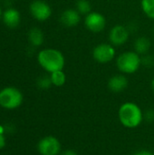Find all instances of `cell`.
<instances>
[{
    "mask_svg": "<svg viewBox=\"0 0 154 155\" xmlns=\"http://www.w3.org/2000/svg\"><path fill=\"white\" fill-rule=\"evenodd\" d=\"M37 62L47 73L63 70L65 64L64 55L61 51L54 48H44L38 52Z\"/></svg>",
    "mask_w": 154,
    "mask_h": 155,
    "instance_id": "obj_1",
    "label": "cell"
},
{
    "mask_svg": "<svg viewBox=\"0 0 154 155\" xmlns=\"http://www.w3.org/2000/svg\"><path fill=\"white\" fill-rule=\"evenodd\" d=\"M118 117L121 124L130 129L138 127L143 120V114L140 106L133 102H126L123 104L118 111Z\"/></svg>",
    "mask_w": 154,
    "mask_h": 155,
    "instance_id": "obj_2",
    "label": "cell"
},
{
    "mask_svg": "<svg viewBox=\"0 0 154 155\" xmlns=\"http://www.w3.org/2000/svg\"><path fill=\"white\" fill-rule=\"evenodd\" d=\"M118 70L123 74L136 73L142 65L141 55L134 51H127L121 54L116 59Z\"/></svg>",
    "mask_w": 154,
    "mask_h": 155,
    "instance_id": "obj_3",
    "label": "cell"
},
{
    "mask_svg": "<svg viewBox=\"0 0 154 155\" xmlns=\"http://www.w3.org/2000/svg\"><path fill=\"white\" fill-rule=\"evenodd\" d=\"M23 100V94L16 87L7 86L0 90V106L5 109H16L22 104Z\"/></svg>",
    "mask_w": 154,
    "mask_h": 155,
    "instance_id": "obj_4",
    "label": "cell"
},
{
    "mask_svg": "<svg viewBox=\"0 0 154 155\" xmlns=\"http://www.w3.org/2000/svg\"><path fill=\"white\" fill-rule=\"evenodd\" d=\"M31 15L39 22L48 20L53 13L51 5L44 0H34L29 5Z\"/></svg>",
    "mask_w": 154,
    "mask_h": 155,
    "instance_id": "obj_5",
    "label": "cell"
},
{
    "mask_svg": "<svg viewBox=\"0 0 154 155\" xmlns=\"http://www.w3.org/2000/svg\"><path fill=\"white\" fill-rule=\"evenodd\" d=\"M116 51L112 44L102 43L97 45L93 50V58L99 64H107L113 60Z\"/></svg>",
    "mask_w": 154,
    "mask_h": 155,
    "instance_id": "obj_6",
    "label": "cell"
},
{
    "mask_svg": "<svg viewBox=\"0 0 154 155\" xmlns=\"http://www.w3.org/2000/svg\"><path fill=\"white\" fill-rule=\"evenodd\" d=\"M37 150L41 155H58L61 152V143L56 137L48 135L38 142Z\"/></svg>",
    "mask_w": 154,
    "mask_h": 155,
    "instance_id": "obj_7",
    "label": "cell"
},
{
    "mask_svg": "<svg viewBox=\"0 0 154 155\" xmlns=\"http://www.w3.org/2000/svg\"><path fill=\"white\" fill-rule=\"evenodd\" d=\"M84 25L92 33H100L106 26V19L99 12H91L84 17Z\"/></svg>",
    "mask_w": 154,
    "mask_h": 155,
    "instance_id": "obj_8",
    "label": "cell"
},
{
    "mask_svg": "<svg viewBox=\"0 0 154 155\" xmlns=\"http://www.w3.org/2000/svg\"><path fill=\"white\" fill-rule=\"evenodd\" d=\"M130 37L129 29L122 25H116L113 26L109 32V41L113 46L123 45Z\"/></svg>",
    "mask_w": 154,
    "mask_h": 155,
    "instance_id": "obj_9",
    "label": "cell"
},
{
    "mask_svg": "<svg viewBox=\"0 0 154 155\" xmlns=\"http://www.w3.org/2000/svg\"><path fill=\"white\" fill-rule=\"evenodd\" d=\"M2 21L7 27L11 29L16 28L19 25L20 21H21L20 12L15 7L5 8V11L3 12Z\"/></svg>",
    "mask_w": 154,
    "mask_h": 155,
    "instance_id": "obj_10",
    "label": "cell"
},
{
    "mask_svg": "<svg viewBox=\"0 0 154 155\" xmlns=\"http://www.w3.org/2000/svg\"><path fill=\"white\" fill-rule=\"evenodd\" d=\"M61 23L66 27H74L81 22V15L76 9H65L60 16Z\"/></svg>",
    "mask_w": 154,
    "mask_h": 155,
    "instance_id": "obj_11",
    "label": "cell"
},
{
    "mask_svg": "<svg viewBox=\"0 0 154 155\" xmlns=\"http://www.w3.org/2000/svg\"><path fill=\"white\" fill-rule=\"evenodd\" d=\"M107 85L113 93H122L128 86V79L124 74H115L108 80Z\"/></svg>",
    "mask_w": 154,
    "mask_h": 155,
    "instance_id": "obj_12",
    "label": "cell"
},
{
    "mask_svg": "<svg viewBox=\"0 0 154 155\" xmlns=\"http://www.w3.org/2000/svg\"><path fill=\"white\" fill-rule=\"evenodd\" d=\"M27 38L29 44L33 47H39L44 44V35L43 31L38 27H33L29 30L27 34Z\"/></svg>",
    "mask_w": 154,
    "mask_h": 155,
    "instance_id": "obj_13",
    "label": "cell"
},
{
    "mask_svg": "<svg viewBox=\"0 0 154 155\" xmlns=\"http://www.w3.org/2000/svg\"><path fill=\"white\" fill-rule=\"evenodd\" d=\"M152 46L151 41L148 37L146 36H140L136 38L133 44V48L134 52H136L140 55H144L148 54Z\"/></svg>",
    "mask_w": 154,
    "mask_h": 155,
    "instance_id": "obj_14",
    "label": "cell"
},
{
    "mask_svg": "<svg viewBox=\"0 0 154 155\" xmlns=\"http://www.w3.org/2000/svg\"><path fill=\"white\" fill-rule=\"evenodd\" d=\"M50 77H51L53 85H54L56 87H61L66 83V74H64V72L63 70H59V71L51 73Z\"/></svg>",
    "mask_w": 154,
    "mask_h": 155,
    "instance_id": "obj_15",
    "label": "cell"
},
{
    "mask_svg": "<svg viewBox=\"0 0 154 155\" xmlns=\"http://www.w3.org/2000/svg\"><path fill=\"white\" fill-rule=\"evenodd\" d=\"M75 9L81 15H86L92 12V5L89 0H77Z\"/></svg>",
    "mask_w": 154,
    "mask_h": 155,
    "instance_id": "obj_16",
    "label": "cell"
},
{
    "mask_svg": "<svg viewBox=\"0 0 154 155\" xmlns=\"http://www.w3.org/2000/svg\"><path fill=\"white\" fill-rule=\"evenodd\" d=\"M141 5L143 13L149 18L154 20V0H142Z\"/></svg>",
    "mask_w": 154,
    "mask_h": 155,
    "instance_id": "obj_17",
    "label": "cell"
},
{
    "mask_svg": "<svg viewBox=\"0 0 154 155\" xmlns=\"http://www.w3.org/2000/svg\"><path fill=\"white\" fill-rule=\"evenodd\" d=\"M36 84L42 90L49 89L53 85L52 81H51V77H50V74L49 75H42V76H40L37 79Z\"/></svg>",
    "mask_w": 154,
    "mask_h": 155,
    "instance_id": "obj_18",
    "label": "cell"
},
{
    "mask_svg": "<svg viewBox=\"0 0 154 155\" xmlns=\"http://www.w3.org/2000/svg\"><path fill=\"white\" fill-rule=\"evenodd\" d=\"M142 64L147 67H151L154 64V56L151 55V54H144L142 57Z\"/></svg>",
    "mask_w": 154,
    "mask_h": 155,
    "instance_id": "obj_19",
    "label": "cell"
},
{
    "mask_svg": "<svg viewBox=\"0 0 154 155\" xmlns=\"http://www.w3.org/2000/svg\"><path fill=\"white\" fill-rule=\"evenodd\" d=\"M145 118H146V120L149 121V122H152V121H154L153 110H152V109L148 110V111L146 112V114H145Z\"/></svg>",
    "mask_w": 154,
    "mask_h": 155,
    "instance_id": "obj_20",
    "label": "cell"
},
{
    "mask_svg": "<svg viewBox=\"0 0 154 155\" xmlns=\"http://www.w3.org/2000/svg\"><path fill=\"white\" fill-rule=\"evenodd\" d=\"M5 145V137L4 136V134L0 133V150L3 149Z\"/></svg>",
    "mask_w": 154,
    "mask_h": 155,
    "instance_id": "obj_21",
    "label": "cell"
},
{
    "mask_svg": "<svg viewBox=\"0 0 154 155\" xmlns=\"http://www.w3.org/2000/svg\"><path fill=\"white\" fill-rule=\"evenodd\" d=\"M61 155H78V153L72 149H68V150H65L64 152H63V153Z\"/></svg>",
    "mask_w": 154,
    "mask_h": 155,
    "instance_id": "obj_22",
    "label": "cell"
},
{
    "mask_svg": "<svg viewBox=\"0 0 154 155\" xmlns=\"http://www.w3.org/2000/svg\"><path fill=\"white\" fill-rule=\"evenodd\" d=\"M12 4H13V1L12 0H5L4 1V5L5 6V8L12 7Z\"/></svg>",
    "mask_w": 154,
    "mask_h": 155,
    "instance_id": "obj_23",
    "label": "cell"
},
{
    "mask_svg": "<svg viewBox=\"0 0 154 155\" xmlns=\"http://www.w3.org/2000/svg\"><path fill=\"white\" fill-rule=\"evenodd\" d=\"M133 155H154L151 152H148V151H141L139 153H136L135 154Z\"/></svg>",
    "mask_w": 154,
    "mask_h": 155,
    "instance_id": "obj_24",
    "label": "cell"
},
{
    "mask_svg": "<svg viewBox=\"0 0 154 155\" xmlns=\"http://www.w3.org/2000/svg\"><path fill=\"white\" fill-rule=\"evenodd\" d=\"M151 87H152V91H153V92H154V78H153V79H152V83H151Z\"/></svg>",
    "mask_w": 154,
    "mask_h": 155,
    "instance_id": "obj_25",
    "label": "cell"
},
{
    "mask_svg": "<svg viewBox=\"0 0 154 155\" xmlns=\"http://www.w3.org/2000/svg\"><path fill=\"white\" fill-rule=\"evenodd\" d=\"M3 12H4V11L2 10V7L0 6V20L2 19V16H3Z\"/></svg>",
    "mask_w": 154,
    "mask_h": 155,
    "instance_id": "obj_26",
    "label": "cell"
},
{
    "mask_svg": "<svg viewBox=\"0 0 154 155\" xmlns=\"http://www.w3.org/2000/svg\"><path fill=\"white\" fill-rule=\"evenodd\" d=\"M153 34H154V30H153Z\"/></svg>",
    "mask_w": 154,
    "mask_h": 155,
    "instance_id": "obj_27",
    "label": "cell"
},
{
    "mask_svg": "<svg viewBox=\"0 0 154 155\" xmlns=\"http://www.w3.org/2000/svg\"><path fill=\"white\" fill-rule=\"evenodd\" d=\"M0 1H1V0H0Z\"/></svg>",
    "mask_w": 154,
    "mask_h": 155,
    "instance_id": "obj_28",
    "label": "cell"
}]
</instances>
